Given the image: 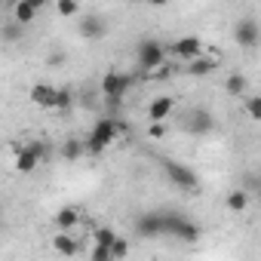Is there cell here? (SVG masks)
<instances>
[{"instance_id": "cell-20", "label": "cell", "mask_w": 261, "mask_h": 261, "mask_svg": "<svg viewBox=\"0 0 261 261\" xmlns=\"http://www.w3.org/2000/svg\"><path fill=\"white\" fill-rule=\"evenodd\" d=\"M224 89H227V95H243V92L249 89V80H246L243 74H230L227 83H224Z\"/></svg>"}, {"instance_id": "cell-19", "label": "cell", "mask_w": 261, "mask_h": 261, "mask_svg": "<svg viewBox=\"0 0 261 261\" xmlns=\"http://www.w3.org/2000/svg\"><path fill=\"white\" fill-rule=\"evenodd\" d=\"M246 206H249V194H246L243 188H237V191L227 194V209H230V212H243Z\"/></svg>"}, {"instance_id": "cell-21", "label": "cell", "mask_w": 261, "mask_h": 261, "mask_svg": "<svg viewBox=\"0 0 261 261\" xmlns=\"http://www.w3.org/2000/svg\"><path fill=\"white\" fill-rule=\"evenodd\" d=\"M71 105H74V92H71V89H59V86H56V108H53V111L68 114V111H71Z\"/></svg>"}, {"instance_id": "cell-3", "label": "cell", "mask_w": 261, "mask_h": 261, "mask_svg": "<svg viewBox=\"0 0 261 261\" xmlns=\"http://www.w3.org/2000/svg\"><path fill=\"white\" fill-rule=\"evenodd\" d=\"M163 59H166V46L160 40H154V37L139 40V46H136V65H139V71L154 74L163 65Z\"/></svg>"}, {"instance_id": "cell-28", "label": "cell", "mask_w": 261, "mask_h": 261, "mask_svg": "<svg viewBox=\"0 0 261 261\" xmlns=\"http://www.w3.org/2000/svg\"><path fill=\"white\" fill-rule=\"evenodd\" d=\"M28 148L34 151V157H37L40 163H46V157H49V151H46V145H43V142H28Z\"/></svg>"}, {"instance_id": "cell-14", "label": "cell", "mask_w": 261, "mask_h": 261, "mask_svg": "<svg viewBox=\"0 0 261 261\" xmlns=\"http://www.w3.org/2000/svg\"><path fill=\"white\" fill-rule=\"evenodd\" d=\"M31 101L40 105V108H46V111H53L56 108V86H49V83L31 86Z\"/></svg>"}, {"instance_id": "cell-12", "label": "cell", "mask_w": 261, "mask_h": 261, "mask_svg": "<svg viewBox=\"0 0 261 261\" xmlns=\"http://www.w3.org/2000/svg\"><path fill=\"white\" fill-rule=\"evenodd\" d=\"M13 154H16V169L19 172H34L40 166V160L34 157V151L28 145H13Z\"/></svg>"}, {"instance_id": "cell-32", "label": "cell", "mask_w": 261, "mask_h": 261, "mask_svg": "<svg viewBox=\"0 0 261 261\" xmlns=\"http://www.w3.org/2000/svg\"><path fill=\"white\" fill-rule=\"evenodd\" d=\"M148 4H154V7H166L169 0H148Z\"/></svg>"}, {"instance_id": "cell-26", "label": "cell", "mask_w": 261, "mask_h": 261, "mask_svg": "<svg viewBox=\"0 0 261 261\" xmlns=\"http://www.w3.org/2000/svg\"><path fill=\"white\" fill-rule=\"evenodd\" d=\"M246 114H249L252 120L261 117V98H258V95H249V101H246Z\"/></svg>"}, {"instance_id": "cell-31", "label": "cell", "mask_w": 261, "mask_h": 261, "mask_svg": "<svg viewBox=\"0 0 261 261\" xmlns=\"http://www.w3.org/2000/svg\"><path fill=\"white\" fill-rule=\"evenodd\" d=\"M28 4H31V7H34V10H37V13H40V10H43V7H46V0H28Z\"/></svg>"}, {"instance_id": "cell-6", "label": "cell", "mask_w": 261, "mask_h": 261, "mask_svg": "<svg viewBox=\"0 0 261 261\" xmlns=\"http://www.w3.org/2000/svg\"><path fill=\"white\" fill-rule=\"evenodd\" d=\"M191 136H209L212 129H215V117H212V111L209 108H194V111H188V117H185V123H181Z\"/></svg>"}, {"instance_id": "cell-11", "label": "cell", "mask_w": 261, "mask_h": 261, "mask_svg": "<svg viewBox=\"0 0 261 261\" xmlns=\"http://www.w3.org/2000/svg\"><path fill=\"white\" fill-rule=\"evenodd\" d=\"M172 108H175V101H172L169 95H160V98H154V101L148 105V120H151V123H163V120L172 114Z\"/></svg>"}, {"instance_id": "cell-17", "label": "cell", "mask_w": 261, "mask_h": 261, "mask_svg": "<svg viewBox=\"0 0 261 261\" xmlns=\"http://www.w3.org/2000/svg\"><path fill=\"white\" fill-rule=\"evenodd\" d=\"M53 246H56V252H62V255H77V240L71 237V230H62L56 240H53Z\"/></svg>"}, {"instance_id": "cell-4", "label": "cell", "mask_w": 261, "mask_h": 261, "mask_svg": "<svg viewBox=\"0 0 261 261\" xmlns=\"http://www.w3.org/2000/svg\"><path fill=\"white\" fill-rule=\"evenodd\" d=\"M160 166H163V172L169 175V181L175 185V188H181V191H188V194H197L200 191V178H197V172L191 169V166H185V163H178V160H160Z\"/></svg>"}, {"instance_id": "cell-10", "label": "cell", "mask_w": 261, "mask_h": 261, "mask_svg": "<svg viewBox=\"0 0 261 261\" xmlns=\"http://www.w3.org/2000/svg\"><path fill=\"white\" fill-rule=\"evenodd\" d=\"M175 56L181 59V62H191L194 56H200L203 53V40L200 37H181V40H175Z\"/></svg>"}, {"instance_id": "cell-23", "label": "cell", "mask_w": 261, "mask_h": 261, "mask_svg": "<svg viewBox=\"0 0 261 261\" xmlns=\"http://www.w3.org/2000/svg\"><path fill=\"white\" fill-rule=\"evenodd\" d=\"M114 237H117V233H114L111 227H95V230H92V243H101V246H111Z\"/></svg>"}, {"instance_id": "cell-16", "label": "cell", "mask_w": 261, "mask_h": 261, "mask_svg": "<svg viewBox=\"0 0 261 261\" xmlns=\"http://www.w3.org/2000/svg\"><path fill=\"white\" fill-rule=\"evenodd\" d=\"M56 224H59V230H74V227L80 224V209H74V206H65V209L56 215Z\"/></svg>"}, {"instance_id": "cell-25", "label": "cell", "mask_w": 261, "mask_h": 261, "mask_svg": "<svg viewBox=\"0 0 261 261\" xmlns=\"http://www.w3.org/2000/svg\"><path fill=\"white\" fill-rule=\"evenodd\" d=\"M89 258H92V261H111V246L95 243V246H92V252H89Z\"/></svg>"}, {"instance_id": "cell-13", "label": "cell", "mask_w": 261, "mask_h": 261, "mask_svg": "<svg viewBox=\"0 0 261 261\" xmlns=\"http://www.w3.org/2000/svg\"><path fill=\"white\" fill-rule=\"evenodd\" d=\"M218 68V62L212 59V56H194L188 65H185V71L191 74V77H206V74H212Z\"/></svg>"}, {"instance_id": "cell-29", "label": "cell", "mask_w": 261, "mask_h": 261, "mask_svg": "<svg viewBox=\"0 0 261 261\" xmlns=\"http://www.w3.org/2000/svg\"><path fill=\"white\" fill-rule=\"evenodd\" d=\"M163 133H166V126H163V123H151V136H154V139H160Z\"/></svg>"}, {"instance_id": "cell-5", "label": "cell", "mask_w": 261, "mask_h": 261, "mask_svg": "<svg viewBox=\"0 0 261 261\" xmlns=\"http://www.w3.org/2000/svg\"><path fill=\"white\" fill-rule=\"evenodd\" d=\"M133 83H136V77L133 74H123V71H108L105 77H101V92H105V98L108 101H120L129 89H133Z\"/></svg>"}, {"instance_id": "cell-24", "label": "cell", "mask_w": 261, "mask_h": 261, "mask_svg": "<svg viewBox=\"0 0 261 261\" xmlns=\"http://www.w3.org/2000/svg\"><path fill=\"white\" fill-rule=\"evenodd\" d=\"M129 255V243L123 240V237H114V243H111V258H126Z\"/></svg>"}, {"instance_id": "cell-18", "label": "cell", "mask_w": 261, "mask_h": 261, "mask_svg": "<svg viewBox=\"0 0 261 261\" xmlns=\"http://www.w3.org/2000/svg\"><path fill=\"white\" fill-rule=\"evenodd\" d=\"M86 151H83V142L80 139H65V145H62V157L68 160V163H74V160H80Z\"/></svg>"}, {"instance_id": "cell-2", "label": "cell", "mask_w": 261, "mask_h": 261, "mask_svg": "<svg viewBox=\"0 0 261 261\" xmlns=\"http://www.w3.org/2000/svg\"><path fill=\"white\" fill-rule=\"evenodd\" d=\"M160 237H178V240H188L194 243L200 237V224L188 221L181 212H160Z\"/></svg>"}, {"instance_id": "cell-22", "label": "cell", "mask_w": 261, "mask_h": 261, "mask_svg": "<svg viewBox=\"0 0 261 261\" xmlns=\"http://www.w3.org/2000/svg\"><path fill=\"white\" fill-rule=\"evenodd\" d=\"M0 37H4L7 43H16V40L22 37V25H19V22H10V25H4V31H0Z\"/></svg>"}, {"instance_id": "cell-27", "label": "cell", "mask_w": 261, "mask_h": 261, "mask_svg": "<svg viewBox=\"0 0 261 261\" xmlns=\"http://www.w3.org/2000/svg\"><path fill=\"white\" fill-rule=\"evenodd\" d=\"M59 13L62 16H77L80 13V4H77V0H59Z\"/></svg>"}, {"instance_id": "cell-1", "label": "cell", "mask_w": 261, "mask_h": 261, "mask_svg": "<svg viewBox=\"0 0 261 261\" xmlns=\"http://www.w3.org/2000/svg\"><path fill=\"white\" fill-rule=\"evenodd\" d=\"M123 133V123L117 120V117H101V120H95V126L89 129V136H86V142H83V151L89 154V157H98V154H105V148L108 145H114V139Z\"/></svg>"}, {"instance_id": "cell-15", "label": "cell", "mask_w": 261, "mask_h": 261, "mask_svg": "<svg viewBox=\"0 0 261 261\" xmlns=\"http://www.w3.org/2000/svg\"><path fill=\"white\" fill-rule=\"evenodd\" d=\"M37 16H40V13L28 4V0H16V7H13V22H19V25L25 28V25H31Z\"/></svg>"}, {"instance_id": "cell-8", "label": "cell", "mask_w": 261, "mask_h": 261, "mask_svg": "<svg viewBox=\"0 0 261 261\" xmlns=\"http://www.w3.org/2000/svg\"><path fill=\"white\" fill-rule=\"evenodd\" d=\"M233 37H237V43H240L243 49H255V46H258V37H261L258 22H255V19H240L237 28H233Z\"/></svg>"}, {"instance_id": "cell-9", "label": "cell", "mask_w": 261, "mask_h": 261, "mask_svg": "<svg viewBox=\"0 0 261 261\" xmlns=\"http://www.w3.org/2000/svg\"><path fill=\"white\" fill-rule=\"evenodd\" d=\"M136 233L142 240H157L160 237V212H142L136 218Z\"/></svg>"}, {"instance_id": "cell-30", "label": "cell", "mask_w": 261, "mask_h": 261, "mask_svg": "<svg viewBox=\"0 0 261 261\" xmlns=\"http://www.w3.org/2000/svg\"><path fill=\"white\" fill-rule=\"evenodd\" d=\"M62 59H65V53H53V56H49V65H59Z\"/></svg>"}, {"instance_id": "cell-7", "label": "cell", "mask_w": 261, "mask_h": 261, "mask_svg": "<svg viewBox=\"0 0 261 261\" xmlns=\"http://www.w3.org/2000/svg\"><path fill=\"white\" fill-rule=\"evenodd\" d=\"M77 31H80V37H83V40H101V37L108 34V22H105V16L89 13V16H83V19H80Z\"/></svg>"}]
</instances>
